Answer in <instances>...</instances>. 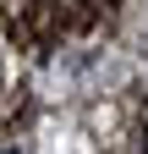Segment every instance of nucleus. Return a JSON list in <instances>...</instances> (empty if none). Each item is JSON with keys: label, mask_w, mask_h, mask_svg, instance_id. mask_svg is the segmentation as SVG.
<instances>
[{"label": "nucleus", "mask_w": 148, "mask_h": 154, "mask_svg": "<svg viewBox=\"0 0 148 154\" xmlns=\"http://www.w3.org/2000/svg\"><path fill=\"white\" fill-rule=\"evenodd\" d=\"M6 154H11V149H6Z\"/></svg>", "instance_id": "1"}]
</instances>
